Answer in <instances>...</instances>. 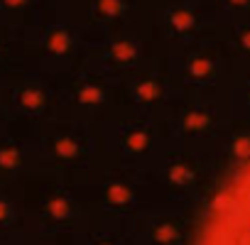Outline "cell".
<instances>
[{"label": "cell", "mask_w": 250, "mask_h": 245, "mask_svg": "<svg viewBox=\"0 0 250 245\" xmlns=\"http://www.w3.org/2000/svg\"><path fill=\"white\" fill-rule=\"evenodd\" d=\"M3 216H5V206H3V204H0V218H3Z\"/></svg>", "instance_id": "obj_2"}, {"label": "cell", "mask_w": 250, "mask_h": 245, "mask_svg": "<svg viewBox=\"0 0 250 245\" xmlns=\"http://www.w3.org/2000/svg\"><path fill=\"white\" fill-rule=\"evenodd\" d=\"M201 245H250V157L216 199L201 233Z\"/></svg>", "instance_id": "obj_1"}]
</instances>
